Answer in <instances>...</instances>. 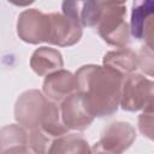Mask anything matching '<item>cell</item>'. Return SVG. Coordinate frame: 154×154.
<instances>
[{"instance_id":"cell-1","label":"cell","mask_w":154,"mask_h":154,"mask_svg":"<svg viewBox=\"0 0 154 154\" xmlns=\"http://www.w3.org/2000/svg\"><path fill=\"white\" fill-rule=\"evenodd\" d=\"M77 91L93 118H103L117 112L124 77L100 65H84L76 73Z\"/></svg>"},{"instance_id":"cell-2","label":"cell","mask_w":154,"mask_h":154,"mask_svg":"<svg viewBox=\"0 0 154 154\" xmlns=\"http://www.w3.org/2000/svg\"><path fill=\"white\" fill-rule=\"evenodd\" d=\"M125 13V2L101 1V16L95 28L102 40L111 46L125 48L130 43V29L124 19Z\"/></svg>"},{"instance_id":"cell-3","label":"cell","mask_w":154,"mask_h":154,"mask_svg":"<svg viewBox=\"0 0 154 154\" xmlns=\"http://www.w3.org/2000/svg\"><path fill=\"white\" fill-rule=\"evenodd\" d=\"M153 82L141 73L124 77L119 106L128 112L153 111Z\"/></svg>"},{"instance_id":"cell-4","label":"cell","mask_w":154,"mask_h":154,"mask_svg":"<svg viewBox=\"0 0 154 154\" xmlns=\"http://www.w3.org/2000/svg\"><path fill=\"white\" fill-rule=\"evenodd\" d=\"M51 20L49 13H43L36 8L24 10L17 22V34L24 42L37 45L49 40Z\"/></svg>"},{"instance_id":"cell-5","label":"cell","mask_w":154,"mask_h":154,"mask_svg":"<svg viewBox=\"0 0 154 154\" xmlns=\"http://www.w3.org/2000/svg\"><path fill=\"white\" fill-rule=\"evenodd\" d=\"M48 100L36 90H26L19 95L14 105V118L25 130H32L40 126V122Z\"/></svg>"},{"instance_id":"cell-6","label":"cell","mask_w":154,"mask_h":154,"mask_svg":"<svg viewBox=\"0 0 154 154\" xmlns=\"http://www.w3.org/2000/svg\"><path fill=\"white\" fill-rule=\"evenodd\" d=\"M51 32L48 43L69 47L77 43L82 37V25L72 17L64 13H49Z\"/></svg>"},{"instance_id":"cell-7","label":"cell","mask_w":154,"mask_h":154,"mask_svg":"<svg viewBox=\"0 0 154 154\" xmlns=\"http://www.w3.org/2000/svg\"><path fill=\"white\" fill-rule=\"evenodd\" d=\"M59 108L61 120L69 130H84L94 120L87 111L83 97L78 91L64 99L60 102Z\"/></svg>"},{"instance_id":"cell-8","label":"cell","mask_w":154,"mask_h":154,"mask_svg":"<svg viewBox=\"0 0 154 154\" xmlns=\"http://www.w3.org/2000/svg\"><path fill=\"white\" fill-rule=\"evenodd\" d=\"M136 140V131L132 125L125 122H116L103 129L100 137V146L117 154L125 152Z\"/></svg>"},{"instance_id":"cell-9","label":"cell","mask_w":154,"mask_h":154,"mask_svg":"<svg viewBox=\"0 0 154 154\" xmlns=\"http://www.w3.org/2000/svg\"><path fill=\"white\" fill-rule=\"evenodd\" d=\"M42 89L48 101L59 103L77 91L76 77L67 70H58L46 76Z\"/></svg>"},{"instance_id":"cell-10","label":"cell","mask_w":154,"mask_h":154,"mask_svg":"<svg viewBox=\"0 0 154 154\" xmlns=\"http://www.w3.org/2000/svg\"><path fill=\"white\" fill-rule=\"evenodd\" d=\"M153 1H136L132 5L130 32L136 40H144L148 47H153Z\"/></svg>"},{"instance_id":"cell-11","label":"cell","mask_w":154,"mask_h":154,"mask_svg":"<svg viewBox=\"0 0 154 154\" xmlns=\"http://www.w3.org/2000/svg\"><path fill=\"white\" fill-rule=\"evenodd\" d=\"M0 154H32L26 130L17 124L0 129Z\"/></svg>"},{"instance_id":"cell-12","label":"cell","mask_w":154,"mask_h":154,"mask_svg":"<svg viewBox=\"0 0 154 154\" xmlns=\"http://www.w3.org/2000/svg\"><path fill=\"white\" fill-rule=\"evenodd\" d=\"M30 66L38 76H47L52 72L61 70L64 60L59 51L51 47H40L34 51L30 58Z\"/></svg>"},{"instance_id":"cell-13","label":"cell","mask_w":154,"mask_h":154,"mask_svg":"<svg viewBox=\"0 0 154 154\" xmlns=\"http://www.w3.org/2000/svg\"><path fill=\"white\" fill-rule=\"evenodd\" d=\"M102 64V66L118 72L123 77H126L138 66L137 54L129 48H119L106 53Z\"/></svg>"},{"instance_id":"cell-14","label":"cell","mask_w":154,"mask_h":154,"mask_svg":"<svg viewBox=\"0 0 154 154\" xmlns=\"http://www.w3.org/2000/svg\"><path fill=\"white\" fill-rule=\"evenodd\" d=\"M47 154H91V148L82 136L66 134L52 142Z\"/></svg>"},{"instance_id":"cell-15","label":"cell","mask_w":154,"mask_h":154,"mask_svg":"<svg viewBox=\"0 0 154 154\" xmlns=\"http://www.w3.org/2000/svg\"><path fill=\"white\" fill-rule=\"evenodd\" d=\"M38 128L53 138H58L60 136L69 134V129L64 125L61 120L60 108L58 103L52 101L47 102Z\"/></svg>"},{"instance_id":"cell-16","label":"cell","mask_w":154,"mask_h":154,"mask_svg":"<svg viewBox=\"0 0 154 154\" xmlns=\"http://www.w3.org/2000/svg\"><path fill=\"white\" fill-rule=\"evenodd\" d=\"M28 138L29 148L34 154H47L52 142L55 140L40 128L30 130V132L28 134Z\"/></svg>"},{"instance_id":"cell-17","label":"cell","mask_w":154,"mask_h":154,"mask_svg":"<svg viewBox=\"0 0 154 154\" xmlns=\"http://www.w3.org/2000/svg\"><path fill=\"white\" fill-rule=\"evenodd\" d=\"M138 66L143 72L152 76L153 75V48L150 47H142L138 55H137Z\"/></svg>"},{"instance_id":"cell-18","label":"cell","mask_w":154,"mask_h":154,"mask_svg":"<svg viewBox=\"0 0 154 154\" xmlns=\"http://www.w3.org/2000/svg\"><path fill=\"white\" fill-rule=\"evenodd\" d=\"M138 128L143 136L153 138V111H144L138 118Z\"/></svg>"},{"instance_id":"cell-19","label":"cell","mask_w":154,"mask_h":154,"mask_svg":"<svg viewBox=\"0 0 154 154\" xmlns=\"http://www.w3.org/2000/svg\"><path fill=\"white\" fill-rule=\"evenodd\" d=\"M91 154H117V153H113V152H111V150H107V149L102 148V147L100 146V143L96 142V143L93 146V148H91Z\"/></svg>"}]
</instances>
